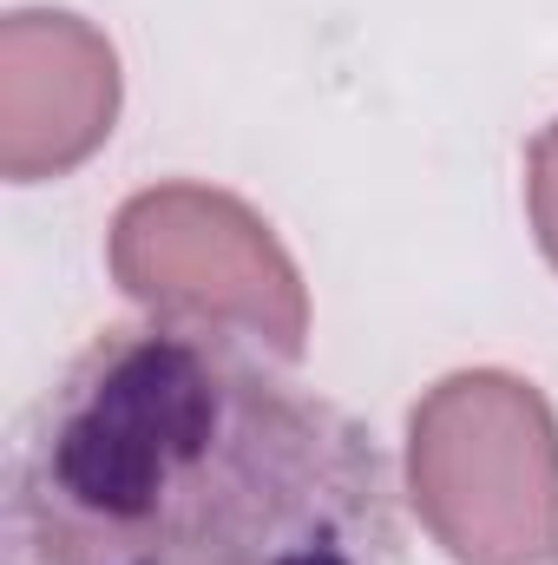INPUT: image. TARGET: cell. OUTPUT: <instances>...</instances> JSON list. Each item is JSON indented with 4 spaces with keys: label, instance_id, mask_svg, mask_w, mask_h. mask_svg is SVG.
I'll return each mask as SVG.
<instances>
[{
    "label": "cell",
    "instance_id": "cell-2",
    "mask_svg": "<svg viewBox=\"0 0 558 565\" xmlns=\"http://www.w3.org/2000/svg\"><path fill=\"white\" fill-rule=\"evenodd\" d=\"M408 487L460 565H558V422L533 382L447 375L408 422Z\"/></svg>",
    "mask_w": 558,
    "mask_h": 565
},
{
    "label": "cell",
    "instance_id": "cell-4",
    "mask_svg": "<svg viewBox=\"0 0 558 565\" xmlns=\"http://www.w3.org/2000/svg\"><path fill=\"white\" fill-rule=\"evenodd\" d=\"M119 119V60L79 13H7L0 26V171L60 178Z\"/></svg>",
    "mask_w": 558,
    "mask_h": 565
},
{
    "label": "cell",
    "instance_id": "cell-1",
    "mask_svg": "<svg viewBox=\"0 0 558 565\" xmlns=\"http://www.w3.org/2000/svg\"><path fill=\"white\" fill-rule=\"evenodd\" d=\"M395 559V473L368 427L230 335L99 329L13 447L7 565Z\"/></svg>",
    "mask_w": 558,
    "mask_h": 565
},
{
    "label": "cell",
    "instance_id": "cell-3",
    "mask_svg": "<svg viewBox=\"0 0 558 565\" xmlns=\"http://www.w3.org/2000/svg\"><path fill=\"white\" fill-rule=\"evenodd\" d=\"M112 277L158 322L230 342H264L296 362L309 342V296L270 224L230 191L151 184L112 217Z\"/></svg>",
    "mask_w": 558,
    "mask_h": 565
},
{
    "label": "cell",
    "instance_id": "cell-5",
    "mask_svg": "<svg viewBox=\"0 0 558 565\" xmlns=\"http://www.w3.org/2000/svg\"><path fill=\"white\" fill-rule=\"evenodd\" d=\"M526 204H533L539 250L552 257V270H558V119L533 139V151H526Z\"/></svg>",
    "mask_w": 558,
    "mask_h": 565
}]
</instances>
